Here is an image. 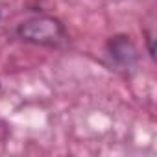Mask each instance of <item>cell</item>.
<instances>
[{
    "label": "cell",
    "instance_id": "3",
    "mask_svg": "<svg viewBox=\"0 0 157 157\" xmlns=\"http://www.w3.org/2000/svg\"><path fill=\"white\" fill-rule=\"evenodd\" d=\"M146 41H148V50H150V56L155 57V48H153V33L148 32L146 33Z\"/></svg>",
    "mask_w": 157,
    "mask_h": 157
},
{
    "label": "cell",
    "instance_id": "2",
    "mask_svg": "<svg viewBox=\"0 0 157 157\" xmlns=\"http://www.w3.org/2000/svg\"><path fill=\"white\" fill-rule=\"evenodd\" d=\"M107 52H109L111 59L120 67H131L137 59V50H135L133 43L129 41V37H124V35L111 37V41L107 44Z\"/></svg>",
    "mask_w": 157,
    "mask_h": 157
},
{
    "label": "cell",
    "instance_id": "1",
    "mask_svg": "<svg viewBox=\"0 0 157 157\" xmlns=\"http://www.w3.org/2000/svg\"><path fill=\"white\" fill-rule=\"evenodd\" d=\"M17 35L26 43L41 46H59L67 41L63 22L50 15H37L21 22L17 26Z\"/></svg>",
    "mask_w": 157,
    "mask_h": 157
}]
</instances>
